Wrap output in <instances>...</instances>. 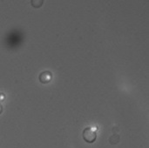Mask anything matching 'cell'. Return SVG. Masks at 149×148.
<instances>
[{
    "label": "cell",
    "mask_w": 149,
    "mask_h": 148,
    "mask_svg": "<svg viewBox=\"0 0 149 148\" xmlns=\"http://www.w3.org/2000/svg\"><path fill=\"white\" fill-rule=\"evenodd\" d=\"M82 136H83V139L86 142L92 144V143L95 142V140L97 139V133L94 129L90 128V127H86L84 129V131L82 133Z\"/></svg>",
    "instance_id": "1"
},
{
    "label": "cell",
    "mask_w": 149,
    "mask_h": 148,
    "mask_svg": "<svg viewBox=\"0 0 149 148\" xmlns=\"http://www.w3.org/2000/svg\"><path fill=\"white\" fill-rule=\"evenodd\" d=\"M52 79V73L50 71H45L42 72L38 76V80L42 84H48Z\"/></svg>",
    "instance_id": "2"
},
{
    "label": "cell",
    "mask_w": 149,
    "mask_h": 148,
    "mask_svg": "<svg viewBox=\"0 0 149 148\" xmlns=\"http://www.w3.org/2000/svg\"><path fill=\"white\" fill-rule=\"evenodd\" d=\"M31 3L34 8H40L44 3V0H31Z\"/></svg>",
    "instance_id": "3"
},
{
    "label": "cell",
    "mask_w": 149,
    "mask_h": 148,
    "mask_svg": "<svg viewBox=\"0 0 149 148\" xmlns=\"http://www.w3.org/2000/svg\"><path fill=\"white\" fill-rule=\"evenodd\" d=\"M5 99V95L3 93H0V102L3 101Z\"/></svg>",
    "instance_id": "4"
},
{
    "label": "cell",
    "mask_w": 149,
    "mask_h": 148,
    "mask_svg": "<svg viewBox=\"0 0 149 148\" xmlns=\"http://www.w3.org/2000/svg\"><path fill=\"white\" fill-rule=\"evenodd\" d=\"M2 113H3V106L0 104V114H2Z\"/></svg>",
    "instance_id": "5"
}]
</instances>
